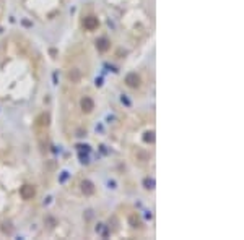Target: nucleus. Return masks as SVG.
I'll return each instance as SVG.
<instances>
[{
    "mask_svg": "<svg viewBox=\"0 0 244 240\" xmlns=\"http://www.w3.org/2000/svg\"><path fill=\"white\" fill-rule=\"evenodd\" d=\"M20 195L23 200H33L34 195H36V188L33 185H23L21 190H20Z\"/></svg>",
    "mask_w": 244,
    "mask_h": 240,
    "instance_id": "nucleus-1",
    "label": "nucleus"
},
{
    "mask_svg": "<svg viewBox=\"0 0 244 240\" xmlns=\"http://www.w3.org/2000/svg\"><path fill=\"white\" fill-rule=\"evenodd\" d=\"M83 26H85V29H88V31H95V29H98L99 21H98L96 16H86L85 21H83Z\"/></svg>",
    "mask_w": 244,
    "mask_h": 240,
    "instance_id": "nucleus-2",
    "label": "nucleus"
},
{
    "mask_svg": "<svg viewBox=\"0 0 244 240\" xmlns=\"http://www.w3.org/2000/svg\"><path fill=\"white\" fill-rule=\"evenodd\" d=\"M125 84L129 88H138L140 86V76L137 73H129L125 76Z\"/></svg>",
    "mask_w": 244,
    "mask_h": 240,
    "instance_id": "nucleus-3",
    "label": "nucleus"
},
{
    "mask_svg": "<svg viewBox=\"0 0 244 240\" xmlns=\"http://www.w3.org/2000/svg\"><path fill=\"white\" fill-rule=\"evenodd\" d=\"M80 105H81V110L86 112V114H90L93 109H95V102H93L91 98H83L81 102H80Z\"/></svg>",
    "mask_w": 244,
    "mask_h": 240,
    "instance_id": "nucleus-4",
    "label": "nucleus"
},
{
    "mask_svg": "<svg viewBox=\"0 0 244 240\" xmlns=\"http://www.w3.org/2000/svg\"><path fill=\"white\" fill-rule=\"evenodd\" d=\"M109 47H111V42L106 39V37H99V39L96 41V49L99 52H106Z\"/></svg>",
    "mask_w": 244,
    "mask_h": 240,
    "instance_id": "nucleus-5",
    "label": "nucleus"
},
{
    "mask_svg": "<svg viewBox=\"0 0 244 240\" xmlns=\"http://www.w3.org/2000/svg\"><path fill=\"white\" fill-rule=\"evenodd\" d=\"M81 190L85 195H93L95 193V185H93L90 180H85V182H81Z\"/></svg>",
    "mask_w": 244,
    "mask_h": 240,
    "instance_id": "nucleus-6",
    "label": "nucleus"
},
{
    "mask_svg": "<svg viewBox=\"0 0 244 240\" xmlns=\"http://www.w3.org/2000/svg\"><path fill=\"white\" fill-rule=\"evenodd\" d=\"M37 125L39 127H47L49 125V115L47 114H41L37 117Z\"/></svg>",
    "mask_w": 244,
    "mask_h": 240,
    "instance_id": "nucleus-7",
    "label": "nucleus"
},
{
    "mask_svg": "<svg viewBox=\"0 0 244 240\" xmlns=\"http://www.w3.org/2000/svg\"><path fill=\"white\" fill-rule=\"evenodd\" d=\"M69 80H70L72 83H78V81H80V72H78V70L69 72Z\"/></svg>",
    "mask_w": 244,
    "mask_h": 240,
    "instance_id": "nucleus-8",
    "label": "nucleus"
},
{
    "mask_svg": "<svg viewBox=\"0 0 244 240\" xmlns=\"http://www.w3.org/2000/svg\"><path fill=\"white\" fill-rule=\"evenodd\" d=\"M130 224H132V227H142V222H140V219L134 214V216H130Z\"/></svg>",
    "mask_w": 244,
    "mask_h": 240,
    "instance_id": "nucleus-9",
    "label": "nucleus"
},
{
    "mask_svg": "<svg viewBox=\"0 0 244 240\" xmlns=\"http://www.w3.org/2000/svg\"><path fill=\"white\" fill-rule=\"evenodd\" d=\"M153 140H155L153 131H147V133H145V136H143V141H145V143H152Z\"/></svg>",
    "mask_w": 244,
    "mask_h": 240,
    "instance_id": "nucleus-10",
    "label": "nucleus"
},
{
    "mask_svg": "<svg viewBox=\"0 0 244 240\" xmlns=\"http://www.w3.org/2000/svg\"><path fill=\"white\" fill-rule=\"evenodd\" d=\"M145 185H147V188H153V187H152V185H153V180H148V179H147V180H145Z\"/></svg>",
    "mask_w": 244,
    "mask_h": 240,
    "instance_id": "nucleus-11",
    "label": "nucleus"
}]
</instances>
